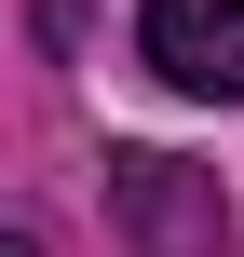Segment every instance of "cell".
<instances>
[{"label": "cell", "instance_id": "obj_1", "mask_svg": "<svg viewBox=\"0 0 244 257\" xmlns=\"http://www.w3.org/2000/svg\"><path fill=\"white\" fill-rule=\"evenodd\" d=\"M109 217L136 230V257H231V203L204 163H163V149H122L109 163Z\"/></svg>", "mask_w": 244, "mask_h": 257}, {"label": "cell", "instance_id": "obj_2", "mask_svg": "<svg viewBox=\"0 0 244 257\" xmlns=\"http://www.w3.org/2000/svg\"><path fill=\"white\" fill-rule=\"evenodd\" d=\"M136 54H149L177 95L244 108V0H149V14H136Z\"/></svg>", "mask_w": 244, "mask_h": 257}, {"label": "cell", "instance_id": "obj_3", "mask_svg": "<svg viewBox=\"0 0 244 257\" xmlns=\"http://www.w3.org/2000/svg\"><path fill=\"white\" fill-rule=\"evenodd\" d=\"M0 257H41V230H14V244H0Z\"/></svg>", "mask_w": 244, "mask_h": 257}]
</instances>
